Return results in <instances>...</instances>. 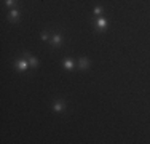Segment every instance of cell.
<instances>
[{
  "instance_id": "8fae6325",
  "label": "cell",
  "mask_w": 150,
  "mask_h": 144,
  "mask_svg": "<svg viewBox=\"0 0 150 144\" xmlns=\"http://www.w3.org/2000/svg\"><path fill=\"white\" fill-rule=\"evenodd\" d=\"M5 5L6 6H13L15 5V0H5Z\"/></svg>"
},
{
  "instance_id": "30bf717a",
  "label": "cell",
  "mask_w": 150,
  "mask_h": 144,
  "mask_svg": "<svg viewBox=\"0 0 150 144\" xmlns=\"http://www.w3.org/2000/svg\"><path fill=\"white\" fill-rule=\"evenodd\" d=\"M40 38H41V40H43V42H50V40H51V38H50V35H48L46 32H41Z\"/></svg>"
},
{
  "instance_id": "9c48e42d",
  "label": "cell",
  "mask_w": 150,
  "mask_h": 144,
  "mask_svg": "<svg viewBox=\"0 0 150 144\" xmlns=\"http://www.w3.org/2000/svg\"><path fill=\"white\" fill-rule=\"evenodd\" d=\"M102 11H104V10H102V6H96V8L93 10V15H94V16H97V18H99V16L102 15Z\"/></svg>"
},
{
  "instance_id": "8992f818",
  "label": "cell",
  "mask_w": 150,
  "mask_h": 144,
  "mask_svg": "<svg viewBox=\"0 0 150 144\" xmlns=\"http://www.w3.org/2000/svg\"><path fill=\"white\" fill-rule=\"evenodd\" d=\"M8 18H10V21H16V19L19 18V10H10V13H8Z\"/></svg>"
},
{
  "instance_id": "7a4b0ae2",
  "label": "cell",
  "mask_w": 150,
  "mask_h": 144,
  "mask_svg": "<svg viewBox=\"0 0 150 144\" xmlns=\"http://www.w3.org/2000/svg\"><path fill=\"white\" fill-rule=\"evenodd\" d=\"M53 109H54V112H57V114H59V112H62L64 109H66V102H64L62 99H56V101H54Z\"/></svg>"
},
{
  "instance_id": "277c9868",
  "label": "cell",
  "mask_w": 150,
  "mask_h": 144,
  "mask_svg": "<svg viewBox=\"0 0 150 144\" xmlns=\"http://www.w3.org/2000/svg\"><path fill=\"white\" fill-rule=\"evenodd\" d=\"M61 64H62V67H64V69H67V70H72L73 67H75V63H73L70 58H66V59H64Z\"/></svg>"
},
{
  "instance_id": "ba28073f",
  "label": "cell",
  "mask_w": 150,
  "mask_h": 144,
  "mask_svg": "<svg viewBox=\"0 0 150 144\" xmlns=\"http://www.w3.org/2000/svg\"><path fill=\"white\" fill-rule=\"evenodd\" d=\"M26 56H27L29 64H30L32 67H38V59H37V58H32V56H29V54H26Z\"/></svg>"
},
{
  "instance_id": "3957f363",
  "label": "cell",
  "mask_w": 150,
  "mask_h": 144,
  "mask_svg": "<svg viewBox=\"0 0 150 144\" xmlns=\"http://www.w3.org/2000/svg\"><path fill=\"white\" fill-rule=\"evenodd\" d=\"M51 43H53V47H59V45H62V42H64V38H62V35H59V34H56V35H53L51 37Z\"/></svg>"
},
{
  "instance_id": "5b68a950",
  "label": "cell",
  "mask_w": 150,
  "mask_h": 144,
  "mask_svg": "<svg viewBox=\"0 0 150 144\" xmlns=\"http://www.w3.org/2000/svg\"><path fill=\"white\" fill-rule=\"evenodd\" d=\"M105 26H107V22H105L104 18H97V19H96V29H97V31H104Z\"/></svg>"
},
{
  "instance_id": "52a82bcc",
  "label": "cell",
  "mask_w": 150,
  "mask_h": 144,
  "mask_svg": "<svg viewBox=\"0 0 150 144\" xmlns=\"http://www.w3.org/2000/svg\"><path fill=\"white\" fill-rule=\"evenodd\" d=\"M78 67H80V69H88V67H89V61L86 59V58H80V59H78Z\"/></svg>"
},
{
  "instance_id": "6da1fadb",
  "label": "cell",
  "mask_w": 150,
  "mask_h": 144,
  "mask_svg": "<svg viewBox=\"0 0 150 144\" xmlns=\"http://www.w3.org/2000/svg\"><path fill=\"white\" fill-rule=\"evenodd\" d=\"M29 66H30V64H29L27 59H18V61H16V69L21 70V72H26Z\"/></svg>"
}]
</instances>
